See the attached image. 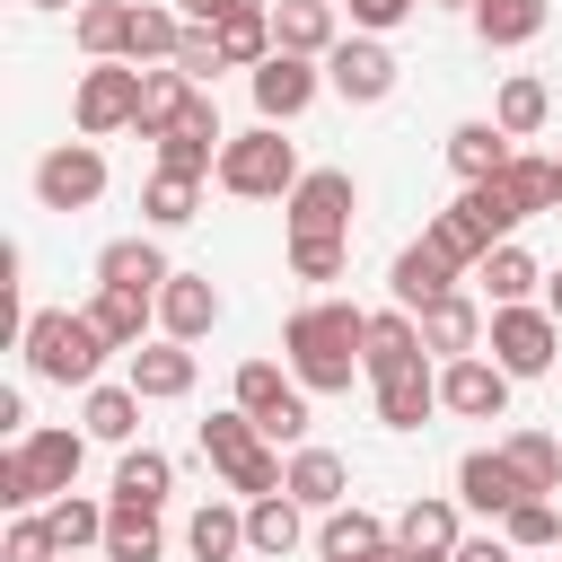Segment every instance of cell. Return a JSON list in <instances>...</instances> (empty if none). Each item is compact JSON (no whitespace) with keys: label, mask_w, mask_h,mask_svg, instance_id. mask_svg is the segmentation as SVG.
<instances>
[{"label":"cell","mask_w":562,"mask_h":562,"mask_svg":"<svg viewBox=\"0 0 562 562\" xmlns=\"http://www.w3.org/2000/svg\"><path fill=\"white\" fill-rule=\"evenodd\" d=\"M360 342H369V307H351V299H307L281 325V360L307 395H351V378H369Z\"/></svg>","instance_id":"cell-1"},{"label":"cell","mask_w":562,"mask_h":562,"mask_svg":"<svg viewBox=\"0 0 562 562\" xmlns=\"http://www.w3.org/2000/svg\"><path fill=\"white\" fill-rule=\"evenodd\" d=\"M18 351H26V378H44V386H97V369H105L114 342L97 334L88 307H35L18 325Z\"/></svg>","instance_id":"cell-2"},{"label":"cell","mask_w":562,"mask_h":562,"mask_svg":"<svg viewBox=\"0 0 562 562\" xmlns=\"http://www.w3.org/2000/svg\"><path fill=\"white\" fill-rule=\"evenodd\" d=\"M79 457H88V430H61V422L9 439V448H0V509H44V501H61V492L79 483Z\"/></svg>","instance_id":"cell-3"},{"label":"cell","mask_w":562,"mask_h":562,"mask_svg":"<svg viewBox=\"0 0 562 562\" xmlns=\"http://www.w3.org/2000/svg\"><path fill=\"white\" fill-rule=\"evenodd\" d=\"M193 439H202L211 474H220L237 501H263V492H281V474H290V457H281V448H272V439H263V430H255L237 404H228V413H211Z\"/></svg>","instance_id":"cell-4"},{"label":"cell","mask_w":562,"mask_h":562,"mask_svg":"<svg viewBox=\"0 0 562 562\" xmlns=\"http://www.w3.org/2000/svg\"><path fill=\"white\" fill-rule=\"evenodd\" d=\"M299 176H307V167H299V149L281 140V123L228 132V149H220V193H237V202H281Z\"/></svg>","instance_id":"cell-5"},{"label":"cell","mask_w":562,"mask_h":562,"mask_svg":"<svg viewBox=\"0 0 562 562\" xmlns=\"http://www.w3.org/2000/svg\"><path fill=\"white\" fill-rule=\"evenodd\" d=\"M228 404H237L272 448H299V439H307V386L290 378V360H237Z\"/></svg>","instance_id":"cell-6"},{"label":"cell","mask_w":562,"mask_h":562,"mask_svg":"<svg viewBox=\"0 0 562 562\" xmlns=\"http://www.w3.org/2000/svg\"><path fill=\"white\" fill-rule=\"evenodd\" d=\"M483 351H492L509 378H544V369H553V351H562V316H553V307H536V299H518V307H492V325H483Z\"/></svg>","instance_id":"cell-7"},{"label":"cell","mask_w":562,"mask_h":562,"mask_svg":"<svg viewBox=\"0 0 562 562\" xmlns=\"http://www.w3.org/2000/svg\"><path fill=\"white\" fill-rule=\"evenodd\" d=\"M132 114H140V61H88L79 88H70V123H79V140L132 132Z\"/></svg>","instance_id":"cell-8"},{"label":"cell","mask_w":562,"mask_h":562,"mask_svg":"<svg viewBox=\"0 0 562 562\" xmlns=\"http://www.w3.org/2000/svg\"><path fill=\"white\" fill-rule=\"evenodd\" d=\"M351 211H360L351 167H307V176L281 193V228H290V237H351Z\"/></svg>","instance_id":"cell-9"},{"label":"cell","mask_w":562,"mask_h":562,"mask_svg":"<svg viewBox=\"0 0 562 562\" xmlns=\"http://www.w3.org/2000/svg\"><path fill=\"white\" fill-rule=\"evenodd\" d=\"M509 369L492 360V351H457V360H439V413H457V422H509Z\"/></svg>","instance_id":"cell-10"},{"label":"cell","mask_w":562,"mask_h":562,"mask_svg":"<svg viewBox=\"0 0 562 562\" xmlns=\"http://www.w3.org/2000/svg\"><path fill=\"white\" fill-rule=\"evenodd\" d=\"M316 88H325V61H316V53H272V61L246 70L255 123H299V114L316 105Z\"/></svg>","instance_id":"cell-11"},{"label":"cell","mask_w":562,"mask_h":562,"mask_svg":"<svg viewBox=\"0 0 562 562\" xmlns=\"http://www.w3.org/2000/svg\"><path fill=\"white\" fill-rule=\"evenodd\" d=\"M35 202H44V211H88V202H105V149H97V140H53V149L35 158Z\"/></svg>","instance_id":"cell-12"},{"label":"cell","mask_w":562,"mask_h":562,"mask_svg":"<svg viewBox=\"0 0 562 562\" xmlns=\"http://www.w3.org/2000/svg\"><path fill=\"white\" fill-rule=\"evenodd\" d=\"M325 88H334L342 105H386V97H395V53H386V35H342V44L325 53Z\"/></svg>","instance_id":"cell-13"},{"label":"cell","mask_w":562,"mask_h":562,"mask_svg":"<svg viewBox=\"0 0 562 562\" xmlns=\"http://www.w3.org/2000/svg\"><path fill=\"white\" fill-rule=\"evenodd\" d=\"M457 501H465L474 518L501 527V518L527 501V474L509 465V448H465V457H457Z\"/></svg>","instance_id":"cell-14"},{"label":"cell","mask_w":562,"mask_h":562,"mask_svg":"<svg viewBox=\"0 0 562 562\" xmlns=\"http://www.w3.org/2000/svg\"><path fill=\"white\" fill-rule=\"evenodd\" d=\"M149 404H184L193 395V378H202V360H193V342H176V334H149L140 351H132V369H123Z\"/></svg>","instance_id":"cell-15"},{"label":"cell","mask_w":562,"mask_h":562,"mask_svg":"<svg viewBox=\"0 0 562 562\" xmlns=\"http://www.w3.org/2000/svg\"><path fill=\"white\" fill-rule=\"evenodd\" d=\"M457 272H465V263H457V255H439V246H430V228H422V237L395 255L386 290H395V307H413V316H422L430 299H448V290H457Z\"/></svg>","instance_id":"cell-16"},{"label":"cell","mask_w":562,"mask_h":562,"mask_svg":"<svg viewBox=\"0 0 562 562\" xmlns=\"http://www.w3.org/2000/svg\"><path fill=\"white\" fill-rule=\"evenodd\" d=\"M220 316H228V299L211 290V272H167V290H158V334H176V342H202Z\"/></svg>","instance_id":"cell-17"},{"label":"cell","mask_w":562,"mask_h":562,"mask_svg":"<svg viewBox=\"0 0 562 562\" xmlns=\"http://www.w3.org/2000/svg\"><path fill=\"white\" fill-rule=\"evenodd\" d=\"M369 395H378V422H386V430H422V422L439 413V369H430V360H404V369L369 378Z\"/></svg>","instance_id":"cell-18"},{"label":"cell","mask_w":562,"mask_h":562,"mask_svg":"<svg viewBox=\"0 0 562 562\" xmlns=\"http://www.w3.org/2000/svg\"><path fill=\"white\" fill-rule=\"evenodd\" d=\"M281 492H290L299 509H316V518H325V509H342V501H351V465H342L334 448H307V439H299V448H290Z\"/></svg>","instance_id":"cell-19"},{"label":"cell","mask_w":562,"mask_h":562,"mask_svg":"<svg viewBox=\"0 0 562 562\" xmlns=\"http://www.w3.org/2000/svg\"><path fill=\"white\" fill-rule=\"evenodd\" d=\"M193 97H202V79H184L176 61H149V70H140V114H132V132H140V140H167Z\"/></svg>","instance_id":"cell-20"},{"label":"cell","mask_w":562,"mask_h":562,"mask_svg":"<svg viewBox=\"0 0 562 562\" xmlns=\"http://www.w3.org/2000/svg\"><path fill=\"white\" fill-rule=\"evenodd\" d=\"M483 325H492V316H483L465 290H448V299H430V307H422V351H430V360L483 351Z\"/></svg>","instance_id":"cell-21"},{"label":"cell","mask_w":562,"mask_h":562,"mask_svg":"<svg viewBox=\"0 0 562 562\" xmlns=\"http://www.w3.org/2000/svg\"><path fill=\"white\" fill-rule=\"evenodd\" d=\"M299 536H307V509H299L290 492H263V501H246V553H263V562H290V553H299Z\"/></svg>","instance_id":"cell-22"},{"label":"cell","mask_w":562,"mask_h":562,"mask_svg":"<svg viewBox=\"0 0 562 562\" xmlns=\"http://www.w3.org/2000/svg\"><path fill=\"white\" fill-rule=\"evenodd\" d=\"M465 18H474V35H483L492 53H518V44H536V35L553 26V0H474Z\"/></svg>","instance_id":"cell-23"},{"label":"cell","mask_w":562,"mask_h":562,"mask_svg":"<svg viewBox=\"0 0 562 562\" xmlns=\"http://www.w3.org/2000/svg\"><path fill=\"white\" fill-rule=\"evenodd\" d=\"M509 158H518V140H509V132H501L492 114H474V123H457V132H448V167H457L465 184H483V176H501Z\"/></svg>","instance_id":"cell-24"},{"label":"cell","mask_w":562,"mask_h":562,"mask_svg":"<svg viewBox=\"0 0 562 562\" xmlns=\"http://www.w3.org/2000/svg\"><path fill=\"white\" fill-rule=\"evenodd\" d=\"M88 316H97V334H105L114 351H140V334L158 325V299H149V290H114V281H97Z\"/></svg>","instance_id":"cell-25"},{"label":"cell","mask_w":562,"mask_h":562,"mask_svg":"<svg viewBox=\"0 0 562 562\" xmlns=\"http://www.w3.org/2000/svg\"><path fill=\"white\" fill-rule=\"evenodd\" d=\"M404 360H430V351H422V316H413V307H378V316H369V342H360V369L386 378V369H404Z\"/></svg>","instance_id":"cell-26"},{"label":"cell","mask_w":562,"mask_h":562,"mask_svg":"<svg viewBox=\"0 0 562 562\" xmlns=\"http://www.w3.org/2000/svg\"><path fill=\"white\" fill-rule=\"evenodd\" d=\"M492 123H501L509 140H536V132L553 123V88H544L536 70H509V79H501V97H492Z\"/></svg>","instance_id":"cell-27"},{"label":"cell","mask_w":562,"mask_h":562,"mask_svg":"<svg viewBox=\"0 0 562 562\" xmlns=\"http://www.w3.org/2000/svg\"><path fill=\"white\" fill-rule=\"evenodd\" d=\"M167 272H176V263L158 255V237H114V246L97 255V281H114V290H149V299H158Z\"/></svg>","instance_id":"cell-28"},{"label":"cell","mask_w":562,"mask_h":562,"mask_svg":"<svg viewBox=\"0 0 562 562\" xmlns=\"http://www.w3.org/2000/svg\"><path fill=\"white\" fill-rule=\"evenodd\" d=\"M272 35H281V53H334L342 44V18H334V0H281L272 9Z\"/></svg>","instance_id":"cell-29"},{"label":"cell","mask_w":562,"mask_h":562,"mask_svg":"<svg viewBox=\"0 0 562 562\" xmlns=\"http://www.w3.org/2000/svg\"><path fill=\"white\" fill-rule=\"evenodd\" d=\"M184 553H193V562H237V553H246V509H237V501H202V509L184 518Z\"/></svg>","instance_id":"cell-30"},{"label":"cell","mask_w":562,"mask_h":562,"mask_svg":"<svg viewBox=\"0 0 562 562\" xmlns=\"http://www.w3.org/2000/svg\"><path fill=\"white\" fill-rule=\"evenodd\" d=\"M211 35H220V61H228V70H255V61H272V53H281V35H272V9H263V0H255V9H228Z\"/></svg>","instance_id":"cell-31"},{"label":"cell","mask_w":562,"mask_h":562,"mask_svg":"<svg viewBox=\"0 0 562 562\" xmlns=\"http://www.w3.org/2000/svg\"><path fill=\"white\" fill-rule=\"evenodd\" d=\"M474 281H483V299H492V307H518V299H536V281H544V272H536V255H527L518 237H501V246L474 263Z\"/></svg>","instance_id":"cell-32"},{"label":"cell","mask_w":562,"mask_h":562,"mask_svg":"<svg viewBox=\"0 0 562 562\" xmlns=\"http://www.w3.org/2000/svg\"><path fill=\"white\" fill-rule=\"evenodd\" d=\"M140 386L123 378V386H88V404H79V422H88V439H105V448H132V430H140Z\"/></svg>","instance_id":"cell-33"},{"label":"cell","mask_w":562,"mask_h":562,"mask_svg":"<svg viewBox=\"0 0 562 562\" xmlns=\"http://www.w3.org/2000/svg\"><path fill=\"white\" fill-rule=\"evenodd\" d=\"M167 492H176V457H167V448H123V457H114V501L158 509Z\"/></svg>","instance_id":"cell-34"},{"label":"cell","mask_w":562,"mask_h":562,"mask_svg":"<svg viewBox=\"0 0 562 562\" xmlns=\"http://www.w3.org/2000/svg\"><path fill=\"white\" fill-rule=\"evenodd\" d=\"M378 544H395V527H386V518H369L360 501L325 509V527H316V553H325V562H351V553H378Z\"/></svg>","instance_id":"cell-35"},{"label":"cell","mask_w":562,"mask_h":562,"mask_svg":"<svg viewBox=\"0 0 562 562\" xmlns=\"http://www.w3.org/2000/svg\"><path fill=\"white\" fill-rule=\"evenodd\" d=\"M44 518H53V536H61V553H105V518H114V501H88V492H61V501H44Z\"/></svg>","instance_id":"cell-36"},{"label":"cell","mask_w":562,"mask_h":562,"mask_svg":"<svg viewBox=\"0 0 562 562\" xmlns=\"http://www.w3.org/2000/svg\"><path fill=\"white\" fill-rule=\"evenodd\" d=\"M70 35H79V53H88V61H123L132 0H88V9H70Z\"/></svg>","instance_id":"cell-37"},{"label":"cell","mask_w":562,"mask_h":562,"mask_svg":"<svg viewBox=\"0 0 562 562\" xmlns=\"http://www.w3.org/2000/svg\"><path fill=\"white\" fill-rule=\"evenodd\" d=\"M184 26H193L184 9H132L123 61H140V70H149V61H176V53H184Z\"/></svg>","instance_id":"cell-38"},{"label":"cell","mask_w":562,"mask_h":562,"mask_svg":"<svg viewBox=\"0 0 562 562\" xmlns=\"http://www.w3.org/2000/svg\"><path fill=\"white\" fill-rule=\"evenodd\" d=\"M430 246H439V255H457V263H465V272H474V263H483V255H492V246H501V237H492V228H483V220H474V202H465V193H457V202H448V211H430Z\"/></svg>","instance_id":"cell-39"},{"label":"cell","mask_w":562,"mask_h":562,"mask_svg":"<svg viewBox=\"0 0 562 562\" xmlns=\"http://www.w3.org/2000/svg\"><path fill=\"white\" fill-rule=\"evenodd\" d=\"M395 544L404 553H457V501H404L395 509Z\"/></svg>","instance_id":"cell-40"},{"label":"cell","mask_w":562,"mask_h":562,"mask_svg":"<svg viewBox=\"0 0 562 562\" xmlns=\"http://www.w3.org/2000/svg\"><path fill=\"white\" fill-rule=\"evenodd\" d=\"M167 553V536H158V509H132V501H114V518H105V562H158Z\"/></svg>","instance_id":"cell-41"},{"label":"cell","mask_w":562,"mask_h":562,"mask_svg":"<svg viewBox=\"0 0 562 562\" xmlns=\"http://www.w3.org/2000/svg\"><path fill=\"white\" fill-rule=\"evenodd\" d=\"M193 211H202V176H167V167H158V176L140 184V220H149V228H184Z\"/></svg>","instance_id":"cell-42"},{"label":"cell","mask_w":562,"mask_h":562,"mask_svg":"<svg viewBox=\"0 0 562 562\" xmlns=\"http://www.w3.org/2000/svg\"><path fill=\"white\" fill-rule=\"evenodd\" d=\"M501 448H509V465L527 474V492H562V439H553V430H509Z\"/></svg>","instance_id":"cell-43"},{"label":"cell","mask_w":562,"mask_h":562,"mask_svg":"<svg viewBox=\"0 0 562 562\" xmlns=\"http://www.w3.org/2000/svg\"><path fill=\"white\" fill-rule=\"evenodd\" d=\"M0 562H61V536H53V518H44V509H9Z\"/></svg>","instance_id":"cell-44"},{"label":"cell","mask_w":562,"mask_h":562,"mask_svg":"<svg viewBox=\"0 0 562 562\" xmlns=\"http://www.w3.org/2000/svg\"><path fill=\"white\" fill-rule=\"evenodd\" d=\"M501 184H509V202L536 220V211H553V158H536V149H518L509 167H501Z\"/></svg>","instance_id":"cell-45"},{"label":"cell","mask_w":562,"mask_h":562,"mask_svg":"<svg viewBox=\"0 0 562 562\" xmlns=\"http://www.w3.org/2000/svg\"><path fill=\"white\" fill-rule=\"evenodd\" d=\"M501 536H509V544H562V509H553V492H527V501L501 518Z\"/></svg>","instance_id":"cell-46"},{"label":"cell","mask_w":562,"mask_h":562,"mask_svg":"<svg viewBox=\"0 0 562 562\" xmlns=\"http://www.w3.org/2000/svg\"><path fill=\"white\" fill-rule=\"evenodd\" d=\"M351 263V237H290V272L299 281H342Z\"/></svg>","instance_id":"cell-47"},{"label":"cell","mask_w":562,"mask_h":562,"mask_svg":"<svg viewBox=\"0 0 562 562\" xmlns=\"http://www.w3.org/2000/svg\"><path fill=\"white\" fill-rule=\"evenodd\" d=\"M351 9V35H395L413 9H430V0H342Z\"/></svg>","instance_id":"cell-48"},{"label":"cell","mask_w":562,"mask_h":562,"mask_svg":"<svg viewBox=\"0 0 562 562\" xmlns=\"http://www.w3.org/2000/svg\"><path fill=\"white\" fill-rule=\"evenodd\" d=\"M176 70H184V79H202V88H211V79H220V70H228V61H220V35H211V26H184V53H176Z\"/></svg>","instance_id":"cell-49"},{"label":"cell","mask_w":562,"mask_h":562,"mask_svg":"<svg viewBox=\"0 0 562 562\" xmlns=\"http://www.w3.org/2000/svg\"><path fill=\"white\" fill-rule=\"evenodd\" d=\"M457 562H518V544L492 527V536H457Z\"/></svg>","instance_id":"cell-50"},{"label":"cell","mask_w":562,"mask_h":562,"mask_svg":"<svg viewBox=\"0 0 562 562\" xmlns=\"http://www.w3.org/2000/svg\"><path fill=\"white\" fill-rule=\"evenodd\" d=\"M176 9H184V18H193V26H220V18H228V9H255V0H176Z\"/></svg>","instance_id":"cell-51"},{"label":"cell","mask_w":562,"mask_h":562,"mask_svg":"<svg viewBox=\"0 0 562 562\" xmlns=\"http://www.w3.org/2000/svg\"><path fill=\"white\" fill-rule=\"evenodd\" d=\"M0 430H9V439H26V430H35V422H26V395H18V386L0 395Z\"/></svg>","instance_id":"cell-52"},{"label":"cell","mask_w":562,"mask_h":562,"mask_svg":"<svg viewBox=\"0 0 562 562\" xmlns=\"http://www.w3.org/2000/svg\"><path fill=\"white\" fill-rule=\"evenodd\" d=\"M395 562H457V553H404V544H395Z\"/></svg>","instance_id":"cell-53"},{"label":"cell","mask_w":562,"mask_h":562,"mask_svg":"<svg viewBox=\"0 0 562 562\" xmlns=\"http://www.w3.org/2000/svg\"><path fill=\"white\" fill-rule=\"evenodd\" d=\"M544 307H553V316H562V272H553V281H544Z\"/></svg>","instance_id":"cell-54"},{"label":"cell","mask_w":562,"mask_h":562,"mask_svg":"<svg viewBox=\"0 0 562 562\" xmlns=\"http://www.w3.org/2000/svg\"><path fill=\"white\" fill-rule=\"evenodd\" d=\"M351 562H395V544H378V553H351Z\"/></svg>","instance_id":"cell-55"},{"label":"cell","mask_w":562,"mask_h":562,"mask_svg":"<svg viewBox=\"0 0 562 562\" xmlns=\"http://www.w3.org/2000/svg\"><path fill=\"white\" fill-rule=\"evenodd\" d=\"M26 9H88V0H26Z\"/></svg>","instance_id":"cell-56"},{"label":"cell","mask_w":562,"mask_h":562,"mask_svg":"<svg viewBox=\"0 0 562 562\" xmlns=\"http://www.w3.org/2000/svg\"><path fill=\"white\" fill-rule=\"evenodd\" d=\"M430 9H474V0H430Z\"/></svg>","instance_id":"cell-57"},{"label":"cell","mask_w":562,"mask_h":562,"mask_svg":"<svg viewBox=\"0 0 562 562\" xmlns=\"http://www.w3.org/2000/svg\"><path fill=\"white\" fill-rule=\"evenodd\" d=\"M553 202H562V158H553Z\"/></svg>","instance_id":"cell-58"},{"label":"cell","mask_w":562,"mask_h":562,"mask_svg":"<svg viewBox=\"0 0 562 562\" xmlns=\"http://www.w3.org/2000/svg\"><path fill=\"white\" fill-rule=\"evenodd\" d=\"M61 562H79V553H61Z\"/></svg>","instance_id":"cell-59"}]
</instances>
